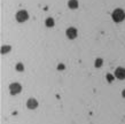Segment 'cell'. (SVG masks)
<instances>
[{
	"label": "cell",
	"mask_w": 125,
	"mask_h": 124,
	"mask_svg": "<svg viewBox=\"0 0 125 124\" xmlns=\"http://www.w3.org/2000/svg\"><path fill=\"white\" fill-rule=\"evenodd\" d=\"M111 16H113V20H114L115 22L119 23L125 20V11H123V9H121V8H117V9H115V11H113Z\"/></svg>",
	"instance_id": "obj_1"
},
{
	"label": "cell",
	"mask_w": 125,
	"mask_h": 124,
	"mask_svg": "<svg viewBox=\"0 0 125 124\" xmlns=\"http://www.w3.org/2000/svg\"><path fill=\"white\" fill-rule=\"evenodd\" d=\"M28 19H29V14H28L27 11H17V14H16V20H17V22H20V23L25 22Z\"/></svg>",
	"instance_id": "obj_2"
},
{
	"label": "cell",
	"mask_w": 125,
	"mask_h": 124,
	"mask_svg": "<svg viewBox=\"0 0 125 124\" xmlns=\"http://www.w3.org/2000/svg\"><path fill=\"white\" fill-rule=\"evenodd\" d=\"M9 91H10V94L14 95V94H17L22 91V86H21V84H19V83H11L10 85H9Z\"/></svg>",
	"instance_id": "obj_3"
},
{
	"label": "cell",
	"mask_w": 125,
	"mask_h": 124,
	"mask_svg": "<svg viewBox=\"0 0 125 124\" xmlns=\"http://www.w3.org/2000/svg\"><path fill=\"white\" fill-rule=\"evenodd\" d=\"M65 34H67V37L69 39H75L77 37V29L76 28H68L67 31H65Z\"/></svg>",
	"instance_id": "obj_4"
},
{
	"label": "cell",
	"mask_w": 125,
	"mask_h": 124,
	"mask_svg": "<svg viewBox=\"0 0 125 124\" xmlns=\"http://www.w3.org/2000/svg\"><path fill=\"white\" fill-rule=\"evenodd\" d=\"M115 76H116L118 79H125V68L118 67L117 69L115 70Z\"/></svg>",
	"instance_id": "obj_5"
},
{
	"label": "cell",
	"mask_w": 125,
	"mask_h": 124,
	"mask_svg": "<svg viewBox=\"0 0 125 124\" xmlns=\"http://www.w3.org/2000/svg\"><path fill=\"white\" fill-rule=\"evenodd\" d=\"M27 107L29 109H36L37 107H38V101L33 98H30L27 102Z\"/></svg>",
	"instance_id": "obj_6"
},
{
	"label": "cell",
	"mask_w": 125,
	"mask_h": 124,
	"mask_svg": "<svg viewBox=\"0 0 125 124\" xmlns=\"http://www.w3.org/2000/svg\"><path fill=\"white\" fill-rule=\"evenodd\" d=\"M68 6H69V8H71V9H76V8H78V1H77V0H69Z\"/></svg>",
	"instance_id": "obj_7"
},
{
	"label": "cell",
	"mask_w": 125,
	"mask_h": 124,
	"mask_svg": "<svg viewBox=\"0 0 125 124\" xmlns=\"http://www.w3.org/2000/svg\"><path fill=\"white\" fill-rule=\"evenodd\" d=\"M45 24H46V26H47V28H52V26H54V20L52 19V17L46 19Z\"/></svg>",
	"instance_id": "obj_8"
},
{
	"label": "cell",
	"mask_w": 125,
	"mask_h": 124,
	"mask_svg": "<svg viewBox=\"0 0 125 124\" xmlns=\"http://www.w3.org/2000/svg\"><path fill=\"white\" fill-rule=\"evenodd\" d=\"M9 51H10V46L6 45V46H2V47H1V54H6V53H8Z\"/></svg>",
	"instance_id": "obj_9"
},
{
	"label": "cell",
	"mask_w": 125,
	"mask_h": 124,
	"mask_svg": "<svg viewBox=\"0 0 125 124\" xmlns=\"http://www.w3.org/2000/svg\"><path fill=\"white\" fill-rule=\"evenodd\" d=\"M102 63H103V60H102V59H100V57L95 60V67H96V68H100L101 66H102Z\"/></svg>",
	"instance_id": "obj_10"
},
{
	"label": "cell",
	"mask_w": 125,
	"mask_h": 124,
	"mask_svg": "<svg viewBox=\"0 0 125 124\" xmlns=\"http://www.w3.org/2000/svg\"><path fill=\"white\" fill-rule=\"evenodd\" d=\"M16 70H17V71H21V72H22L23 70H24V66H23L21 62H19V63L16 64Z\"/></svg>",
	"instance_id": "obj_11"
},
{
	"label": "cell",
	"mask_w": 125,
	"mask_h": 124,
	"mask_svg": "<svg viewBox=\"0 0 125 124\" xmlns=\"http://www.w3.org/2000/svg\"><path fill=\"white\" fill-rule=\"evenodd\" d=\"M106 78H107V80L109 83H111L113 80H114V76L111 75V74H107V76H106Z\"/></svg>",
	"instance_id": "obj_12"
},
{
	"label": "cell",
	"mask_w": 125,
	"mask_h": 124,
	"mask_svg": "<svg viewBox=\"0 0 125 124\" xmlns=\"http://www.w3.org/2000/svg\"><path fill=\"white\" fill-rule=\"evenodd\" d=\"M57 69H60V70H63V69H64V66H63V64H59V66H57Z\"/></svg>",
	"instance_id": "obj_13"
},
{
	"label": "cell",
	"mask_w": 125,
	"mask_h": 124,
	"mask_svg": "<svg viewBox=\"0 0 125 124\" xmlns=\"http://www.w3.org/2000/svg\"><path fill=\"white\" fill-rule=\"evenodd\" d=\"M122 95H123V97H124V98H125V90L123 91V92H122Z\"/></svg>",
	"instance_id": "obj_14"
}]
</instances>
